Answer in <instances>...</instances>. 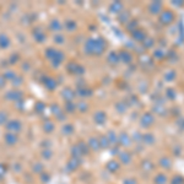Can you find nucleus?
Wrapping results in <instances>:
<instances>
[{
  "label": "nucleus",
  "instance_id": "obj_1",
  "mask_svg": "<svg viewBox=\"0 0 184 184\" xmlns=\"http://www.w3.org/2000/svg\"><path fill=\"white\" fill-rule=\"evenodd\" d=\"M22 97H24V93H22L21 90H10L5 93V98L9 101H21Z\"/></svg>",
  "mask_w": 184,
  "mask_h": 184
},
{
  "label": "nucleus",
  "instance_id": "obj_2",
  "mask_svg": "<svg viewBox=\"0 0 184 184\" xmlns=\"http://www.w3.org/2000/svg\"><path fill=\"white\" fill-rule=\"evenodd\" d=\"M6 129L9 133H19L21 130V123L16 119H11L6 123Z\"/></svg>",
  "mask_w": 184,
  "mask_h": 184
},
{
  "label": "nucleus",
  "instance_id": "obj_3",
  "mask_svg": "<svg viewBox=\"0 0 184 184\" xmlns=\"http://www.w3.org/2000/svg\"><path fill=\"white\" fill-rule=\"evenodd\" d=\"M33 37L37 42H43L45 39V33L41 28H34L33 30Z\"/></svg>",
  "mask_w": 184,
  "mask_h": 184
},
{
  "label": "nucleus",
  "instance_id": "obj_4",
  "mask_svg": "<svg viewBox=\"0 0 184 184\" xmlns=\"http://www.w3.org/2000/svg\"><path fill=\"white\" fill-rule=\"evenodd\" d=\"M17 140H19V137L14 133H7L5 135V141H6L7 145H15L17 142Z\"/></svg>",
  "mask_w": 184,
  "mask_h": 184
},
{
  "label": "nucleus",
  "instance_id": "obj_5",
  "mask_svg": "<svg viewBox=\"0 0 184 184\" xmlns=\"http://www.w3.org/2000/svg\"><path fill=\"white\" fill-rule=\"evenodd\" d=\"M9 45H10V38L6 36V34L0 33V48L5 49V48L9 47Z\"/></svg>",
  "mask_w": 184,
  "mask_h": 184
},
{
  "label": "nucleus",
  "instance_id": "obj_6",
  "mask_svg": "<svg viewBox=\"0 0 184 184\" xmlns=\"http://www.w3.org/2000/svg\"><path fill=\"white\" fill-rule=\"evenodd\" d=\"M44 85H45V87H47L48 90H54L55 86H56V82H55V80L48 77V79L44 80Z\"/></svg>",
  "mask_w": 184,
  "mask_h": 184
},
{
  "label": "nucleus",
  "instance_id": "obj_7",
  "mask_svg": "<svg viewBox=\"0 0 184 184\" xmlns=\"http://www.w3.org/2000/svg\"><path fill=\"white\" fill-rule=\"evenodd\" d=\"M50 30L52 31H60V28H62V26H60V24H59V21L58 20H53L52 22H50Z\"/></svg>",
  "mask_w": 184,
  "mask_h": 184
},
{
  "label": "nucleus",
  "instance_id": "obj_8",
  "mask_svg": "<svg viewBox=\"0 0 184 184\" xmlns=\"http://www.w3.org/2000/svg\"><path fill=\"white\" fill-rule=\"evenodd\" d=\"M63 96H64L69 102H70V101L73 99V97H74V92H73L70 88H66V90L63 92Z\"/></svg>",
  "mask_w": 184,
  "mask_h": 184
},
{
  "label": "nucleus",
  "instance_id": "obj_9",
  "mask_svg": "<svg viewBox=\"0 0 184 184\" xmlns=\"http://www.w3.org/2000/svg\"><path fill=\"white\" fill-rule=\"evenodd\" d=\"M3 76L5 77V80H10V81H13V80L15 79V76H16V74H15L13 70H7V71L4 73Z\"/></svg>",
  "mask_w": 184,
  "mask_h": 184
},
{
  "label": "nucleus",
  "instance_id": "obj_10",
  "mask_svg": "<svg viewBox=\"0 0 184 184\" xmlns=\"http://www.w3.org/2000/svg\"><path fill=\"white\" fill-rule=\"evenodd\" d=\"M7 113L5 111H0V124H6L7 123Z\"/></svg>",
  "mask_w": 184,
  "mask_h": 184
},
{
  "label": "nucleus",
  "instance_id": "obj_11",
  "mask_svg": "<svg viewBox=\"0 0 184 184\" xmlns=\"http://www.w3.org/2000/svg\"><path fill=\"white\" fill-rule=\"evenodd\" d=\"M55 53H56V49H53V48H48L47 50H45V56H47L48 59H53L54 58V55H55Z\"/></svg>",
  "mask_w": 184,
  "mask_h": 184
},
{
  "label": "nucleus",
  "instance_id": "obj_12",
  "mask_svg": "<svg viewBox=\"0 0 184 184\" xmlns=\"http://www.w3.org/2000/svg\"><path fill=\"white\" fill-rule=\"evenodd\" d=\"M44 108H45V106H44L43 102H37L36 103V112L37 113H43Z\"/></svg>",
  "mask_w": 184,
  "mask_h": 184
},
{
  "label": "nucleus",
  "instance_id": "obj_13",
  "mask_svg": "<svg viewBox=\"0 0 184 184\" xmlns=\"http://www.w3.org/2000/svg\"><path fill=\"white\" fill-rule=\"evenodd\" d=\"M19 58H20V56H19V54H17V53L11 54V56L9 58V63H10V64H15V63L19 60Z\"/></svg>",
  "mask_w": 184,
  "mask_h": 184
},
{
  "label": "nucleus",
  "instance_id": "obj_14",
  "mask_svg": "<svg viewBox=\"0 0 184 184\" xmlns=\"http://www.w3.org/2000/svg\"><path fill=\"white\" fill-rule=\"evenodd\" d=\"M53 129H54V124H53L52 122L47 120V123L44 124V130H45V131H52Z\"/></svg>",
  "mask_w": 184,
  "mask_h": 184
},
{
  "label": "nucleus",
  "instance_id": "obj_15",
  "mask_svg": "<svg viewBox=\"0 0 184 184\" xmlns=\"http://www.w3.org/2000/svg\"><path fill=\"white\" fill-rule=\"evenodd\" d=\"M11 82H13V85H14V86H17V87H19V86L22 84V77L16 75V76H15V79H14Z\"/></svg>",
  "mask_w": 184,
  "mask_h": 184
},
{
  "label": "nucleus",
  "instance_id": "obj_16",
  "mask_svg": "<svg viewBox=\"0 0 184 184\" xmlns=\"http://www.w3.org/2000/svg\"><path fill=\"white\" fill-rule=\"evenodd\" d=\"M65 26L68 27V30H69V31H73V30L76 27V24H75L74 21H71V20H70V21H68V22H66Z\"/></svg>",
  "mask_w": 184,
  "mask_h": 184
},
{
  "label": "nucleus",
  "instance_id": "obj_17",
  "mask_svg": "<svg viewBox=\"0 0 184 184\" xmlns=\"http://www.w3.org/2000/svg\"><path fill=\"white\" fill-rule=\"evenodd\" d=\"M6 85V80L4 76H0V88H3Z\"/></svg>",
  "mask_w": 184,
  "mask_h": 184
},
{
  "label": "nucleus",
  "instance_id": "obj_18",
  "mask_svg": "<svg viewBox=\"0 0 184 184\" xmlns=\"http://www.w3.org/2000/svg\"><path fill=\"white\" fill-rule=\"evenodd\" d=\"M63 37L62 36H55V38H54V41L56 42V43H63Z\"/></svg>",
  "mask_w": 184,
  "mask_h": 184
},
{
  "label": "nucleus",
  "instance_id": "obj_19",
  "mask_svg": "<svg viewBox=\"0 0 184 184\" xmlns=\"http://www.w3.org/2000/svg\"><path fill=\"white\" fill-rule=\"evenodd\" d=\"M5 171H6V168H4V166H3V165H0V177L4 176Z\"/></svg>",
  "mask_w": 184,
  "mask_h": 184
}]
</instances>
